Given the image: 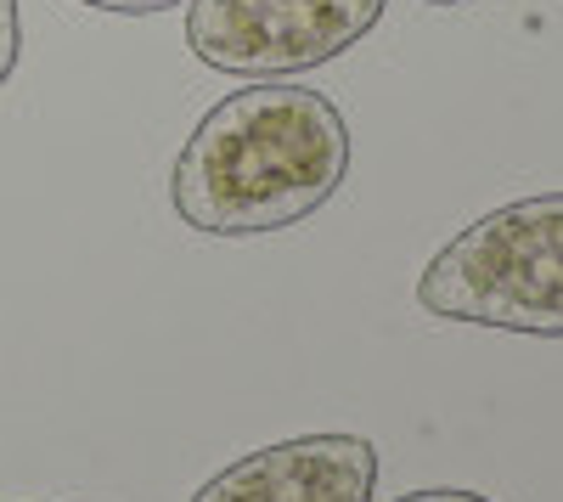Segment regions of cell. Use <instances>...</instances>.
<instances>
[{"mask_svg": "<svg viewBox=\"0 0 563 502\" xmlns=\"http://www.w3.org/2000/svg\"><path fill=\"white\" fill-rule=\"evenodd\" d=\"M350 175V124L310 85L254 79L220 97L169 175L175 215L209 238L288 232Z\"/></svg>", "mask_w": 563, "mask_h": 502, "instance_id": "1", "label": "cell"}, {"mask_svg": "<svg viewBox=\"0 0 563 502\" xmlns=\"http://www.w3.org/2000/svg\"><path fill=\"white\" fill-rule=\"evenodd\" d=\"M417 305L445 323L563 339V193L479 215L422 265Z\"/></svg>", "mask_w": 563, "mask_h": 502, "instance_id": "2", "label": "cell"}, {"mask_svg": "<svg viewBox=\"0 0 563 502\" xmlns=\"http://www.w3.org/2000/svg\"><path fill=\"white\" fill-rule=\"evenodd\" d=\"M378 18L384 0H192L186 45L220 74L288 79L344 57Z\"/></svg>", "mask_w": 563, "mask_h": 502, "instance_id": "3", "label": "cell"}, {"mask_svg": "<svg viewBox=\"0 0 563 502\" xmlns=\"http://www.w3.org/2000/svg\"><path fill=\"white\" fill-rule=\"evenodd\" d=\"M378 446L366 435H299L220 469L192 502H372Z\"/></svg>", "mask_w": 563, "mask_h": 502, "instance_id": "4", "label": "cell"}, {"mask_svg": "<svg viewBox=\"0 0 563 502\" xmlns=\"http://www.w3.org/2000/svg\"><path fill=\"white\" fill-rule=\"evenodd\" d=\"M18 52H23V23H18V0H0V85L12 79V68H18Z\"/></svg>", "mask_w": 563, "mask_h": 502, "instance_id": "5", "label": "cell"}, {"mask_svg": "<svg viewBox=\"0 0 563 502\" xmlns=\"http://www.w3.org/2000/svg\"><path fill=\"white\" fill-rule=\"evenodd\" d=\"M79 7H97V12H124V18H141V12H169L180 0H79Z\"/></svg>", "mask_w": 563, "mask_h": 502, "instance_id": "6", "label": "cell"}, {"mask_svg": "<svg viewBox=\"0 0 563 502\" xmlns=\"http://www.w3.org/2000/svg\"><path fill=\"white\" fill-rule=\"evenodd\" d=\"M400 502H490V496H479V491H451V485H434V491H411V496H400Z\"/></svg>", "mask_w": 563, "mask_h": 502, "instance_id": "7", "label": "cell"}, {"mask_svg": "<svg viewBox=\"0 0 563 502\" xmlns=\"http://www.w3.org/2000/svg\"><path fill=\"white\" fill-rule=\"evenodd\" d=\"M429 7H462V0H429Z\"/></svg>", "mask_w": 563, "mask_h": 502, "instance_id": "8", "label": "cell"}]
</instances>
